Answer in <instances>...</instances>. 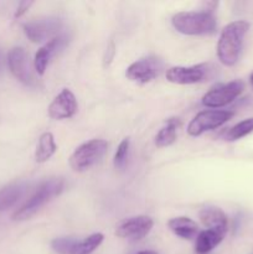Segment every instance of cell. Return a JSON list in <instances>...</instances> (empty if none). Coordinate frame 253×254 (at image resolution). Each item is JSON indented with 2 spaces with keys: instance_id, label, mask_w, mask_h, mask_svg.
Instances as JSON below:
<instances>
[{
  "instance_id": "16",
  "label": "cell",
  "mask_w": 253,
  "mask_h": 254,
  "mask_svg": "<svg viewBox=\"0 0 253 254\" xmlns=\"http://www.w3.org/2000/svg\"><path fill=\"white\" fill-rule=\"evenodd\" d=\"M226 233L218 232L213 230H205L198 233L196 240L195 251L197 254H207L208 252L217 247L225 238Z\"/></svg>"
},
{
  "instance_id": "26",
  "label": "cell",
  "mask_w": 253,
  "mask_h": 254,
  "mask_svg": "<svg viewBox=\"0 0 253 254\" xmlns=\"http://www.w3.org/2000/svg\"><path fill=\"white\" fill-rule=\"evenodd\" d=\"M251 83H252V86H253V73L251 74Z\"/></svg>"
},
{
  "instance_id": "7",
  "label": "cell",
  "mask_w": 253,
  "mask_h": 254,
  "mask_svg": "<svg viewBox=\"0 0 253 254\" xmlns=\"http://www.w3.org/2000/svg\"><path fill=\"white\" fill-rule=\"evenodd\" d=\"M62 21L56 16H42L34 19L24 25V32L32 42H44L54 39L61 30Z\"/></svg>"
},
{
  "instance_id": "9",
  "label": "cell",
  "mask_w": 253,
  "mask_h": 254,
  "mask_svg": "<svg viewBox=\"0 0 253 254\" xmlns=\"http://www.w3.org/2000/svg\"><path fill=\"white\" fill-rule=\"evenodd\" d=\"M163 64L158 57H145L131 64L126 69V77L136 83L145 84L153 81L160 72Z\"/></svg>"
},
{
  "instance_id": "4",
  "label": "cell",
  "mask_w": 253,
  "mask_h": 254,
  "mask_svg": "<svg viewBox=\"0 0 253 254\" xmlns=\"http://www.w3.org/2000/svg\"><path fill=\"white\" fill-rule=\"evenodd\" d=\"M108 150V143L102 139H93L79 145L69 158V165L74 171H86L98 163Z\"/></svg>"
},
{
  "instance_id": "22",
  "label": "cell",
  "mask_w": 253,
  "mask_h": 254,
  "mask_svg": "<svg viewBox=\"0 0 253 254\" xmlns=\"http://www.w3.org/2000/svg\"><path fill=\"white\" fill-rule=\"evenodd\" d=\"M129 145L130 141L129 139H124L121 144H119L118 149L114 155V166L117 169H123L126 166V160H128V154H129Z\"/></svg>"
},
{
  "instance_id": "2",
  "label": "cell",
  "mask_w": 253,
  "mask_h": 254,
  "mask_svg": "<svg viewBox=\"0 0 253 254\" xmlns=\"http://www.w3.org/2000/svg\"><path fill=\"white\" fill-rule=\"evenodd\" d=\"M64 183L62 179L52 178L50 180L45 181L44 184L39 186L34 195L14 213L12 220L15 221H25L35 215L44 205H46L49 201L59 196L63 190Z\"/></svg>"
},
{
  "instance_id": "5",
  "label": "cell",
  "mask_w": 253,
  "mask_h": 254,
  "mask_svg": "<svg viewBox=\"0 0 253 254\" xmlns=\"http://www.w3.org/2000/svg\"><path fill=\"white\" fill-rule=\"evenodd\" d=\"M232 117L233 113L230 111H216V109L202 111L189 123L188 133L191 136H198L205 131L213 130L223 126Z\"/></svg>"
},
{
  "instance_id": "20",
  "label": "cell",
  "mask_w": 253,
  "mask_h": 254,
  "mask_svg": "<svg viewBox=\"0 0 253 254\" xmlns=\"http://www.w3.org/2000/svg\"><path fill=\"white\" fill-rule=\"evenodd\" d=\"M103 235L102 233H93L83 240L74 241L73 247H72L71 254H91L97 250L103 242Z\"/></svg>"
},
{
  "instance_id": "3",
  "label": "cell",
  "mask_w": 253,
  "mask_h": 254,
  "mask_svg": "<svg viewBox=\"0 0 253 254\" xmlns=\"http://www.w3.org/2000/svg\"><path fill=\"white\" fill-rule=\"evenodd\" d=\"M173 26L184 35H211L217 27L215 16L205 11H183L174 15Z\"/></svg>"
},
{
  "instance_id": "10",
  "label": "cell",
  "mask_w": 253,
  "mask_h": 254,
  "mask_svg": "<svg viewBox=\"0 0 253 254\" xmlns=\"http://www.w3.org/2000/svg\"><path fill=\"white\" fill-rule=\"evenodd\" d=\"M7 64L11 73L26 86H36V79L30 68L29 59L22 47H14L7 55Z\"/></svg>"
},
{
  "instance_id": "14",
  "label": "cell",
  "mask_w": 253,
  "mask_h": 254,
  "mask_svg": "<svg viewBox=\"0 0 253 254\" xmlns=\"http://www.w3.org/2000/svg\"><path fill=\"white\" fill-rule=\"evenodd\" d=\"M198 217H200L203 226L207 227V230L227 233V216H226V213L221 208L213 207V206L203 207L200 211V213H198Z\"/></svg>"
},
{
  "instance_id": "24",
  "label": "cell",
  "mask_w": 253,
  "mask_h": 254,
  "mask_svg": "<svg viewBox=\"0 0 253 254\" xmlns=\"http://www.w3.org/2000/svg\"><path fill=\"white\" fill-rule=\"evenodd\" d=\"M136 254H158L154 251H141V252H138Z\"/></svg>"
},
{
  "instance_id": "12",
  "label": "cell",
  "mask_w": 253,
  "mask_h": 254,
  "mask_svg": "<svg viewBox=\"0 0 253 254\" xmlns=\"http://www.w3.org/2000/svg\"><path fill=\"white\" fill-rule=\"evenodd\" d=\"M67 42H68V36H66V35H57L54 39L50 40L49 42H46V44L36 52L34 60V66L37 74L42 76V74L46 72V68L47 66H49L52 57L56 56V55L66 46Z\"/></svg>"
},
{
  "instance_id": "18",
  "label": "cell",
  "mask_w": 253,
  "mask_h": 254,
  "mask_svg": "<svg viewBox=\"0 0 253 254\" xmlns=\"http://www.w3.org/2000/svg\"><path fill=\"white\" fill-rule=\"evenodd\" d=\"M57 150V145L55 143V138L51 133L46 131L42 134L39 139L36 153H35V159L37 163H45L49 160Z\"/></svg>"
},
{
  "instance_id": "6",
  "label": "cell",
  "mask_w": 253,
  "mask_h": 254,
  "mask_svg": "<svg viewBox=\"0 0 253 254\" xmlns=\"http://www.w3.org/2000/svg\"><path fill=\"white\" fill-rule=\"evenodd\" d=\"M212 67L208 64H195L190 67H171L166 72V79L176 84H195L207 81L212 74Z\"/></svg>"
},
{
  "instance_id": "21",
  "label": "cell",
  "mask_w": 253,
  "mask_h": 254,
  "mask_svg": "<svg viewBox=\"0 0 253 254\" xmlns=\"http://www.w3.org/2000/svg\"><path fill=\"white\" fill-rule=\"evenodd\" d=\"M252 131H253V118H248L246 119V121H242L240 122V123H237L235 127H232V128L226 133L225 139L230 141L238 140V139L251 134Z\"/></svg>"
},
{
  "instance_id": "1",
  "label": "cell",
  "mask_w": 253,
  "mask_h": 254,
  "mask_svg": "<svg viewBox=\"0 0 253 254\" xmlns=\"http://www.w3.org/2000/svg\"><path fill=\"white\" fill-rule=\"evenodd\" d=\"M248 29L250 24L243 20L230 22L223 27L218 39L217 56L225 66H233L238 61Z\"/></svg>"
},
{
  "instance_id": "19",
  "label": "cell",
  "mask_w": 253,
  "mask_h": 254,
  "mask_svg": "<svg viewBox=\"0 0 253 254\" xmlns=\"http://www.w3.org/2000/svg\"><path fill=\"white\" fill-rule=\"evenodd\" d=\"M178 118H170L166 122V126L159 130V133L155 136V144L159 148L169 146L176 140V130L179 127Z\"/></svg>"
},
{
  "instance_id": "25",
  "label": "cell",
  "mask_w": 253,
  "mask_h": 254,
  "mask_svg": "<svg viewBox=\"0 0 253 254\" xmlns=\"http://www.w3.org/2000/svg\"><path fill=\"white\" fill-rule=\"evenodd\" d=\"M1 67H2V52L0 51V71H1Z\"/></svg>"
},
{
  "instance_id": "13",
  "label": "cell",
  "mask_w": 253,
  "mask_h": 254,
  "mask_svg": "<svg viewBox=\"0 0 253 254\" xmlns=\"http://www.w3.org/2000/svg\"><path fill=\"white\" fill-rule=\"evenodd\" d=\"M77 108L78 104L74 94L69 89L64 88L50 104L49 116L55 121L68 119L76 114Z\"/></svg>"
},
{
  "instance_id": "23",
  "label": "cell",
  "mask_w": 253,
  "mask_h": 254,
  "mask_svg": "<svg viewBox=\"0 0 253 254\" xmlns=\"http://www.w3.org/2000/svg\"><path fill=\"white\" fill-rule=\"evenodd\" d=\"M32 5V1H21L17 6L16 12H15V17H20L29 10V7Z\"/></svg>"
},
{
  "instance_id": "15",
  "label": "cell",
  "mask_w": 253,
  "mask_h": 254,
  "mask_svg": "<svg viewBox=\"0 0 253 254\" xmlns=\"http://www.w3.org/2000/svg\"><path fill=\"white\" fill-rule=\"evenodd\" d=\"M27 185L24 181L12 183L0 190V211H6L15 205L26 192Z\"/></svg>"
},
{
  "instance_id": "17",
  "label": "cell",
  "mask_w": 253,
  "mask_h": 254,
  "mask_svg": "<svg viewBox=\"0 0 253 254\" xmlns=\"http://www.w3.org/2000/svg\"><path fill=\"white\" fill-rule=\"evenodd\" d=\"M169 228L173 233L184 240H192L197 235V225L189 217H175L168 222Z\"/></svg>"
},
{
  "instance_id": "8",
  "label": "cell",
  "mask_w": 253,
  "mask_h": 254,
  "mask_svg": "<svg viewBox=\"0 0 253 254\" xmlns=\"http://www.w3.org/2000/svg\"><path fill=\"white\" fill-rule=\"evenodd\" d=\"M245 89L242 81H232L213 87L202 97V104L208 108H220L235 101Z\"/></svg>"
},
{
  "instance_id": "11",
  "label": "cell",
  "mask_w": 253,
  "mask_h": 254,
  "mask_svg": "<svg viewBox=\"0 0 253 254\" xmlns=\"http://www.w3.org/2000/svg\"><path fill=\"white\" fill-rule=\"evenodd\" d=\"M153 220L148 216H136L119 223L116 228V235L129 241L143 240L153 228Z\"/></svg>"
}]
</instances>
